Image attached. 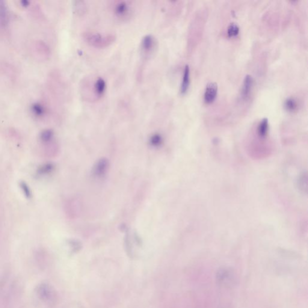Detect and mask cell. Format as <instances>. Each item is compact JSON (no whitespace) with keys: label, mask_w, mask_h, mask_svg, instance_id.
<instances>
[{"label":"cell","mask_w":308,"mask_h":308,"mask_svg":"<svg viewBox=\"0 0 308 308\" xmlns=\"http://www.w3.org/2000/svg\"><path fill=\"white\" fill-rule=\"evenodd\" d=\"M85 42L96 48H106L114 42L116 36L114 34H102L96 32H84L82 34Z\"/></svg>","instance_id":"cell-1"},{"label":"cell","mask_w":308,"mask_h":308,"mask_svg":"<svg viewBox=\"0 0 308 308\" xmlns=\"http://www.w3.org/2000/svg\"><path fill=\"white\" fill-rule=\"evenodd\" d=\"M111 10L115 18L120 22L131 19L134 14V6L129 0H116L112 2Z\"/></svg>","instance_id":"cell-2"},{"label":"cell","mask_w":308,"mask_h":308,"mask_svg":"<svg viewBox=\"0 0 308 308\" xmlns=\"http://www.w3.org/2000/svg\"><path fill=\"white\" fill-rule=\"evenodd\" d=\"M216 280L221 286H232L236 282V272L230 268H221L216 272Z\"/></svg>","instance_id":"cell-3"},{"label":"cell","mask_w":308,"mask_h":308,"mask_svg":"<svg viewBox=\"0 0 308 308\" xmlns=\"http://www.w3.org/2000/svg\"><path fill=\"white\" fill-rule=\"evenodd\" d=\"M158 40L154 35L148 34L142 38L140 50L142 58H150L158 47Z\"/></svg>","instance_id":"cell-4"},{"label":"cell","mask_w":308,"mask_h":308,"mask_svg":"<svg viewBox=\"0 0 308 308\" xmlns=\"http://www.w3.org/2000/svg\"><path fill=\"white\" fill-rule=\"evenodd\" d=\"M218 87L217 84L214 82H209L207 84L205 94H204V100L207 103H211L216 98L218 94Z\"/></svg>","instance_id":"cell-5"},{"label":"cell","mask_w":308,"mask_h":308,"mask_svg":"<svg viewBox=\"0 0 308 308\" xmlns=\"http://www.w3.org/2000/svg\"><path fill=\"white\" fill-rule=\"evenodd\" d=\"M253 84L254 78L252 76L248 74L244 77V84L242 86V96L244 98L246 99L250 96Z\"/></svg>","instance_id":"cell-6"},{"label":"cell","mask_w":308,"mask_h":308,"mask_svg":"<svg viewBox=\"0 0 308 308\" xmlns=\"http://www.w3.org/2000/svg\"><path fill=\"white\" fill-rule=\"evenodd\" d=\"M8 12L6 4L4 1L0 0V26L2 28L8 25Z\"/></svg>","instance_id":"cell-7"},{"label":"cell","mask_w":308,"mask_h":308,"mask_svg":"<svg viewBox=\"0 0 308 308\" xmlns=\"http://www.w3.org/2000/svg\"><path fill=\"white\" fill-rule=\"evenodd\" d=\"M190 84V68L186 64L184 70L182 80L180 85V91L182 94H185L188 90Z\"/></svg>","instance_id":"cell-8"},{"label":"cell","mask_w":308,"mask_h":308,"mask_svg":"<svg viewBox=\"0 0 308 308\" xmlns=\"http://www.w3.org/2000/svg\"><path fill=\"white\" fill-rule=\"evenodd\" d=\"M74 10L77 16H84L87 10L86 4L85 2L81 1V0L76 1L74 2Z\"/></svg>","instance_id":"cell-9"},{"label":"cell","mask_w":308,"mask_h":308,"mask_svg":"<svg viewBox=\"0 0 308 308\" xmlns=\"http://www.w3.org/2000/svg\"><path fill=\"white\" fill-rule=\"evenodd\" d=\"M268 118H264L260 121L258 126V133L260 137L264 138L268 134Z\"/></svg>","instance_id":"cell-10"},{"label":"cell","mask_w":308,"mask_h":308,"mask_svg":"<svg viewBox=\"0 0 308 308\" xmlns=\"http://www.w3.org/2000/svg\"><path fill=\"white\" fill-rule=\"evenodd\" d=\"M240 28L238 24L232 22L230 24L228 28V34L230 37L235 36L238 34Z\"/></svg>","instance_id":"cell-11"},{"label":"cell","mask_w":308,"mask_h":308,"mask_svg":"<svg viewBox=\"0 0 308 308\" xmlns=\"http://www.w3.org/2000/svg\"><path fill=\"white\" fill-rule=\"evenodd\" d=\"M53 170V165L52 164H46L42 166L38 170V176H45V174H48L51 172Z\"/></svg>","instance_id":"cell-12"},{"label":"cell","mask_w":308,"mask_h":308,"mask_svg":"<svg viewBox=\"0 0 308 308\" xmlns=\"http://www.w3.org/2000/svg\"><path fill=\"white\" fill-rule=\"evenodd\" d=\"M285 106L290 111H293L297 108V102L292 98H288L285 102Z\"/></svg>","instance_id":"cell-13"},{"label":"cell","mask_w":308,"mask_h":308,"mask_svg":"<svg viewBox=\"0 0 308 308\" xmlns=\"http://www.w3.org/2000/svg\"><path fill=\"white\" fill-rule=\"evenodd\" d=\"M52 138L53 132L52 130H46L40 136L41 140H42L43 142H45V143L51 141Z\"/></svg>","instance_id":"cell-14"},{"label":"cell","mask_w":308,"mask_h":308,"mask_svg":"<svg viewBox=\"0 0 308 308\" xmlns=\"http://www.w3.org/2000/svg\"><path fill=\"white\" fill-rule=\"evenodd\" d=\"M20 186L25 196L28 198V199L31 198L32 196V191L28 186L25 182H22L20 183Z\"/></svg>","instance_id":"cell-15"},{"label":"cell","mask_w":308,"mask_h":308,"mask_svg":"<svg viewBox=\"0 0 308 308\" xmlns=\"http://www.w3.org/2000/svg\"><path fill=\"white\" fill-rule=\"evenodd\" d=\"M151 143L154 144H160L162 141V137L158 134H154L150 138Z\"/></svg>","instance_id":"cell-16"}]
</instances>
